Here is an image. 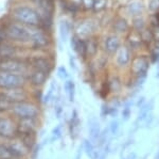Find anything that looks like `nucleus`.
I'll return each mask as SVG.
<instances>
[{
    "label": "nucleus",
    "mask_w": 159,
    "mask_h": 159,
    "mask_svg": "<svg viewBox=\"0 0 159 159\" xmlns=\"http://www.w3.org/2000/svg\"><path fill=\"white\" fill-rule=\"evenodd\" d=\"M130 25H132V30L141 32L148 26V18H147L144 15L134 17V18L130 19Z\"/></svg>",
    "instance_id": "26"
},
{
    "label": "nucleus",
    "mask_w": 159,
    "mask_h": 159,
    "mask_svg": "<svg viewBox=\"0 0 159 159\" xmlns=\"http://www.w3.org/2000/svg\"><path fill=\"white\" fill-rule=\"evenodd\" d=\"M64 90H65V93L67 95L69 102H73L74 98H75V84L72 80L70 79H67L65 80V83H64Z\"/></svg>",
    "instance_id": "29"
},
{
    "label": "nucleus",
    "mask_w": 159,
    "mask_h": 159,
    "mask_svg": "<svg viewBox=\"0 0 159 159\" xmlns=\"http://www.w3.org/2000/svg\"><path fill=\"white\" fill-rule=\"evenodd\" d=\"M93 0H81V7L83 13H91Z\"/></svg>",
    "instance_id": "35"
},
{
    "label": "nucleus",
    "mask_w": 159,
    "mask_h": 159,
    "mask_svg": "<svg viewBox=\"0 0 159 159\" xmlns=\"http://www.w3.org/2000/svg\"><path fill=\"white\" fill-rule=\"evenodd\" d=\"M145 3V9L148 15H154L159 12V0H147Z\"/></svg>",
    "instance_id": "31"
},
{
    "label": "nucleus",
    "mask_w": 159,
    "mask_h": 159,
    "mask_svg": "<svg viewBox=\"0 0 159 159\" xmlns=\"http://www.w3.org/2000/svg\"><path fill=\"white\" fill-rule=\"evenodd\" d=\"M30 49L20 47L9 40L0 41V59H12V58H22L28 59Z\"/></svg>",
    "instance_id": "10"
},
{
    "label": "nucleus",
    "mask_w": 159,
    "mask_h": 159,
    "mask_svg": "<svg viewBox=\"0 0 159 159\" xmlns=\"http://www.w3.org/2000/svg\"><path fill=\"white\" fill-rule=\"evenodd\" d=\"M9 17L15 22L30 27L39 26L40 22V14L38 9L25 0L16 1L12 4L10 7Z\"/></svg>",
    "instance_id": "1"
},
{
    "label": "nucleus",
    "mask_w": 159,
    "mask_h": 159,
    "mask_svg": "<svg viewBox=\"0 0 159 159\" xmlns=\"http://www.w3.org/2000/svg\"><path fill=\"white\" fill-rule=\"evenodd\" d=\"M69 66L72 68V71L78 70V63H76V58L73 55H69Z\"/></svg>",
    "instance_id": "38"
},
{
    "label": "nucleus",
    "mask_w": 159,
    "mask_h": 159,
    "mask_svg": "<svg viewBox=\"0 0 159 159\" xmlns=\"http://www.w3.org/2000/svg\"><path fill=\"white\" fill-rule=\"evenodd\" d=\"M123 11H124V14H123L124 16L132 19L134 17L145 15L147 9H145V3L143 0H129L123 6Z\"/></svg>",
    "instance_id": "15"
},
{
    "label": "nucleus",
    "mask_w": 159,
    "mask_h": 159,
    "mask_svg": "<svg viewBox=\"0 0 159 159\" xmlns=\"http://www.w3.org/2000/svg\"><path fill=\"white\" fill-rule=\"evenodd\" d=\"M61 125H57V126L52 130V135H53V137H54V139H56V138H58L61 136Z\"/></svg>",
    "instance_id": "40"
},
{
    "label": "nucleus",
    "mask_w": 159,
    "mask_h": 159,
    "mask_svg": "<svg viewBox=\"0 0 159 159\" xmlns=\"http://www.w3.org/2000/svg\"><path fill=\"white\" fill-rule=\"evenodd\" d=\"M73 30V22H71L68 18H61L58 22V40L63 42L64 44L70 40L71 33Z\"/></svg>",
    "instance_id": "24"
},
{
    "label": "nucleus",
    "mask_w": 159,
    "mask_h": 159,
    "mask_svg": "<svg viewBox=\"0 0 159 159\" xmlns=\"http://www.w3.org/2000/svg\"><path fill=\"white\" fill-rule=\"evenodd\" d=\"M108 132H109L108 127H106L104 130H102V132H100L99 138H98V140H97L99 143V145H102V147H103V144L106 142V140H107V135H108Z\"/></svg>",
    "instance_id": "36"
},
{
    "label": "nucleus",
    "mask_w": 159,
    "mask_h": 159,
    "mask_svg": "<svg viewBox=\"0 0 159 159\" xmlns=\"http://www.w3.org/2000/svg\"><path fill=\"white\" fill-rule=\"evenodd\" d=\"M134 55V51L123 42V44L120 46L119 49L116 51V53L110 58V62H111L112 66H114V68H116L117 72L129 71Z\"/></svg>",
    "instance_id": "7"
},
{
    "label": "nucleus",
    "mask_w": 159,
    "mask_h": 159,
    "mask_svg": "<svg viewBox=\"0 0 159 159\" xmlns=\"http://www.w3.org/2000/svg\"><path fill=\"white\" fill-rule=\"evenodd\" d=\"M0 25L3 28L6 38L15 44L19 45L20 47H24L29 49V41H30V26L22 25L7 16V18L0 20Z\"/></svg>",
    "instance_id": "2"
},
{
    "label": "nucleus",
    "mask_w": 159,
    "mask_h": 159,
    "mask_svg": "<svg viewBox=\"0 0 159 159\" xmlns=\"http://www.w3.org/2000/svg\"><path fill=\"white\" fill-rule=\"evenodd\" d=\"M105 81L108 87L110 95H119V93H121L123 87H124V79L122 78L120 72L109 74L105 78Z\"/></svg>",
    "instance_id": "20"
},
{
    "label": "nucleus",
    "mask_w": 159,
    "mask_h": 159,
    "mask_svg": "<svg viewBox=\"0 0 159 159\" xmlns=\"http://www.w3.org/2000/svg\"><path fill=\"white\" fill-rule=\"evenodd\" d=\"M27 60L31 68L40 71L49 76L52 74V72L55 68L56 57L53 50L50 51L30 50Z\"/></svg>",
    "instance_id": "3"
},
{
    "label": "nucleus",
    "mask_w": 159,
    "mask_h": 159,
    "mask_svg": "<svg viewBox=\"0 0 159 159\" xmlns=\"http://www.w3.org/2000/svg\"><path fill=\"white\" fill-rule=\"evenodd\" d=\"M130 30H132V25H130L129 18H127L123 14H116L112 17L109 24V31L116 33L124 38Z\"/></svg>",
    "instance_id": "14"
},
{
    "label": "nucleus",
    "mask_w": 159,
    "mask_h": 159,
    "mask_svg": "<svg viewBox=\"0 0 159 159\" xmlns=\"http://www.w3.org/2000/svg\"><path fill=\"white\" fill-rule=\"evenodd\" d=\"M70 46L71 49L76 56L79 57V59H81L83 62H87V57H86V46H85V40L81 38L76 35L72 34L70 37Z\"/></svg>",
    "instance_id": "23"
},
{
    "label": "nucleus",
    "mask_w": 159,
    "mask_h": 159,
    "mask_svg": "<svg viewBox=\"0 0 159 159\" xmlns=\"http://www.w3.org/2000/svg\"><path fill=\"white\" fill-rule=\"evenodd\" d=\"M17 137V120L10 113L0 114V140L7 141Z\"/></svg>",
    "instance_id": "11"
},
{
    "label": "nucleus",
    "mask_w": 159,
    "mask_h": 159,
    "mask_svg": "<svg viewBox=\"0 0 159 159\" xmlns=\"http://www.w3.org/2000/svg\"><path fill=\"white\" fill-rule=\"evenodd\" d=\"M27 78L20 74L9 73V72L0 71V91L14 88L27 87Z\"/></svg>",
    "instance_id": "12"
},
{
    "label": "nucleus",
    "mask_w": 159,
    "mask_h": 159,
    "mask_svg": "<svg viewBox=\"0 0 159 159\" xmlns=\"http://www.w3.org/2000/svg\"><path fill=\"white\" fill-rule=\"evenodd\" d=\"M109 0H93L91 13L93 15H100L108 11Z\"/></svg>",
    "instance_id": "28"
},
{
    "label": "nucleus",
    "mask_w": 159,
    "mask_h": 159,
    "mask_svg": "<svg viewBox=\"0 0 159 159\" xmlns=\"http://www.w3.org/2000/svg\"><path fill=\"white\" fill-rule=\"evenodd\" d=\"M25 78H27L28 87L30 89H43V86L49 80L50 76L40 71L30 68L29 73L27 74Z\"/></svg>",
    "instance_id": "17"
},
{
    "label": "nucleus",
    "mask_w": 159,
    "mask_h": 159,
    "mask_svg": "<svg viewBox=\"0 0 159 159\" xmlns=\"http://www.w3.org/2000/svg\"><path fill=\"white\" fill-rule=\"evenodd\" d=\"M119 126H120L119 121H118V120H112L109 125V132H111L112 135H115L118 132V129H119Z\"/></svg>",
    "instance_id": "37"
},
{
    "label": "nucleus",
    "mask_w": 159,
    "mask_h": 159,
    "mask_svg": "<svg viewBox=\"0 0 159 159\" xmlns=\"http://www.w3.org/2000/svg\"><path fill=\"white\" fill-rule=\"evenodd\" d=\"M13 159H17V158H13Z\"/></svg>",
    "instance_id": "45"
},
{
    "label": "nucleus",
    "mask_w": 159,
    "mask_h": 159,
    "mask_svg": "<svg viewBox=\"0 0 159 159\" xmlns=\"http://www.w3.org/2000/svg\"><path fill=\"white\" fill-rule=\"evenodd\" d=\"M130 113H132V111H130V106L129 105V106H125L124 109H123L122 111V117L124 121H126V120L129 119L130 117Z\"/></svg>",
    "instance_id": "39"
},
{
    "label": "nucleus",
    "mask_w": 159,
    "mask_h": 159,
    "mask_svg": "<svg viewBox=\"0 0 159 159\" xmlns=\"http://www.w3.org/2000/svg\"><path fill=\"white\" fill-rule=\"evenodd\" d=\"M127 159H137V155L135 153H132L130 155L127 156Z\"/></svg>",
    "instance_id": "42"
},
{
    "label": "nucleus",
    "mask_w": 159,
    "mask_h": 159,
    "mask_svg": "<svg viewBox=\"0 0 159 159\" xmlns=\"http://www.w3.org/2000/svg\"><path fill=\"white\" fill-rule=\"evenodd\" d=\"M124 43L134 51V53L141 52L144 48H147V46L143 43L140 33L134 31V30H130L129 34L124 37Z\"/></svg>",
    "instance_id": "21"
},
{
    "label": "nucleus",
    "mask_w": 159,
    "mask_h": 159,
    "mask_svg": "<svg viewBox=\"0 0 159 159\" xmlns=\"http://www.w3.org/2000/svg\"><path fill=\"white\" fill-rule=\"evenodd\" d=\"M158 70H157V78H159V61H158Z\"/></svg>",
    "instance_id": "44"
},
{
    "label": "nucleus",
    "mask_w": 159,
    "mask_h": 159,
    "mask_svg": "<svg viewBox=\"0 0 159 159\" xmlns=\"http://www.w3.org/2000/svg\"><path fill=\"white\" fill-rule=\"evenodd\" d=\"M151 59L148 53L138 52L135 53L129 67V75L132 77L148 76L151 67Z\"/></svg>",
    "instance_id": "8"
},
{
    "label": "nucleus",
    "mask_w": 159,
    "mask_h": 159,
    "mask_svg": "<svg viewBox=\"0 0 159 159\" xmlns=\"http://www.w3.org/2000/svg\"><path fill=\"white\" fill-rule=\"evenodd\" d=\"M145 102H147V98H145V97H141V98L138 99V102H137V104H136V106L139 107V108H140V107L142 106V105L144 104Z\"/></svg>",
    "instance_id": "41"
},
{
    "label": "nucleus",
    "mask_w": 159,
    "mask_h": 159,
    "mask_svg": "<svg viewBox=\"0 0 159 159\" xmlns=\"http://www.w3.org/2000/svg\"><path fill=\"white\" fill-rule=\"evenodd\" d=\"M89 125V137L91 140L97 141L99 138V135L101 132V127H100L99 122L97 121V119L94 117H91L88 121Z\"/></svg>",
    "instance_id": "27"
},
{
    "label": "nucleus",
    "mask_w": 159,
    "mask_h": 159,
    "mask_svg": "<svg viewBox=\"0 0 159 159\" xmlns=\"http://www.w3.org/2000/svg\"><path fill=\"white\" fill-rule=\"evenodd\" d=\"M40 126V119H19L17 120V135L36 134Z\"/></svg>",
    "instance_id": "19"
},
{
    "label": "nucleus",
    "mask_w": 159,
    "mask_h": 159,
    "mask_svg": "<svg viewBox=\"0 0 159 159\" xmlns=\"http://www.w3.org/2000/svg\"><path fill=\"white\" fill-rule=\"evenodd\" d=\"M153 106H154V101H150V102H145L140 107V111L139 114H138V122H142L143 120L147 119L148 115L150 114V112L152 111Z\"/></svg>",
    "instance_id": "30"
},
{
    "label": "nucleus",
    "mask_w": 159,
    "mask_h": 159,
    "mask_svg": "<svg viewBox=\"0 0 159 159\" xmlns=\"http://www.w3.org/2000/svg\"><path fill=\"white\" fill-rule=\"evenodd\" d=\"M56 91H57V83H56V80L52 79L47 93L43 94V102H42L43 104V105H49L50 102H54L55 98H56V95H57Z\"/></svg>",
    "instance_id": "25"
},
{
    "label": "nucleus",
    "mask_w": 159,
    "mask_h": 159,
    "mask_svg": "<svg viewBox=\"0 0 159 159\" xmlns=\"http://www.w3.org/2000/svg\"><path fill=\"white\" fill-rule=\"evenodd\" d=\"M56 74H57V77L61 80H67V79L70 77L69 75L67 68H66L65 65H60L57 68H56Z\"/></svg>",
    "instance_id": "34"
},
{
    "label": "nucleus",
    "mask_w": 159,
    "mask_h": 159,
    "mask_svg": "<svg viewBox=\"0 0 159 159\" xmlns=\"http://www.w3.org/2000/svg\"><path fill=\"white\" fill-rule=\"evenodd\" d=\"M81 157H82V148H80L79 152H78V155H76V157H75V159H81Z\"/></svg>",
    "instance_id": "43"
},
{
    "label": "nucleus",
    "mask_w": 159,
    "mask_h": 159,
    "mask_svg": "<svg viewBox=\"0 0 159 159\" xmlns=\"http://www.w3.org/2000/svg\"><path fill=\"white\" fill-rule=\"evenodd\" d=\"M124 38L116 33L108 31L101 37V51L111 58L123 44Z\"/></svg>",
    "instance_id": "13"
},
{
    "label": "nucleus",
    "mask_w": 159,
    "mask_h": 159,
    "mask_svg": "<svg viewBox=\"0 0 159 159\" xmlns=\"http://www.w3.org/2000/svg\"><path fill=\"white\" fill-rule=\"evenodd\" d=\"M30 65L27 59L12 58V59H0V71L9 73L20 74L27 76L30 71Z\"/></svg>",
    "instance_id": "9"
},
{
    "label": "nucleus",
    "mask_w": 159,
    "mask_h": 159,
    "mask_svg": "<svg viewBox=\"0 0 159 159\" xmlns=\"http://www.w3.org/2000/svg\"><path fill=\"white\" fill-rule=\"evenodd\" d=\"M13 158L14 157H13L7 142L0 140V159H13Z\"/></svg>",
    "instance_id": "32"
},
{
    "label": "nucleus",
    "mask_w": 159,
    "mask_h": 159,
    "mask_svg": "<svg viewBox=\"0 0 159 159\" xmlns=\"http://www.w3.org/2000/svg\"><path fill=\"white\" fill-rule=\"evenodd\" d=\"M2 93L6 95L9 101L12 104H16V102H20L27 101V99H32L31 98V91L29 87H21V88H14V89H9V90H3L1 91Z\"/></svg>",
    "instance_id": "18"
},
{
    "label": "nucleus",
    "mask_w": 159,
    "mask_h": 159,
    "mask_svg": "<svg viewBox=\"0 0 159 159\" xmlns=\"http://www.w3.org/2000/svg\"><path fill=\"white\" fill-rule=\"evenodd\" d=\"M54 46L53 34L40 27H31L29 49L35 51H50Z\"/></svg>",
    "instance_id": "5"
},
{
    "label": "nucleus",
    "mask_w": 159,
    "mask_h": 159,
    "mask_svg": "<svg viewBox=\"0 0 159 159\" xmlns=\"http://www.w3.org/2000/svg\"><path fill=\"white\" fill-rule=\"evenodd\" d=\"M43 113L42 105L39 102L27 99V101L13 104L10 114L16 120L19 119H40Z\"/></svg>",
    "instance_id": "4"
},
{
    "label": "nucleus",
    "mask_w": 159,
    "mask_h": 159,
    "mask_svg": "<svg viewBox=\"0 0 159 159\" xmlns=\"http://www.w3.org/2000/svg\"><path fill=\"white\" fill-rule=\"evenodd\" d=\"M10 151H11L12 155L14 158L17 159H25L30 155L31 150L27 145L20 140V138L15 137L13 139H10L6 141Z\"/></svg>",
    "instance_id": "16"
},
{
    "label": "nucleus",
    "mask_w": 159,
    "mask_h": 159,
    "mask_svg": "<svg viewBox=\"0 0 159 159\" xmlns=\"http://www.w3.org/2000/svg\"><path fill=\"white\" fill-rule=\"evenodd\" d=\"M101 29L99 18L94 16H81L73 22V34L81 38H88L93 35H98Z\"/></svg>",
    "instance_id": "6"
},
{
    "label": "nucleus",
    "mask_w": 159,
    "mask_h": 159,
    "mask_svg": "<svg viewBox=\"0 0 159 159\" xmlns=\"http://www.w3.org/2000/svg\"><path fill=\"white\" fill-rule=\"evenodd\" d=\"M86 46V57L87 61L94 58L101 51V37L100 35H93L88 38H85Z\"/></svg>",
    "instance_id": "22"
},
{
    "label": "nucleus",
    "mask_w": 159,
    "mask_h": 159,
    "mask_svg": "<svg viewBox=\"0 0 159 159\" xmlns=\"http://www.w3.org/2000/svg\"><path fill=\"white\" fill-rule=\"evenodd\" d=\"M83 147H84V151H85L86 155L88 156V157L90 158V159L93 158V154L96 153V152H94V145H93V143H92L90 140L86 139L83 142Z\"/></svg>",
    "instance_id": "33"
}]
</instances>
